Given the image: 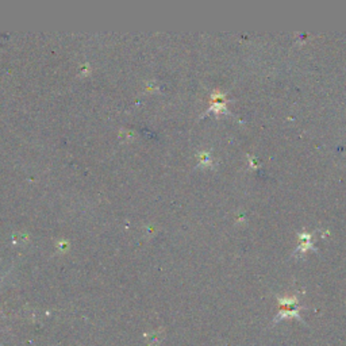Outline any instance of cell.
<instances>
[{"instance_id":"obj_1","label":"cell","mask_w":346,"mask_h":346,"mask_svg":"<svg viewBox=\"0 0 346 346\" xmlns=\"http://www.w3.org/2000/svg\"><path fill=\"white\" fill-rule=\"evenodd\" d=\"M299 246L295 250L294 256L296 254H304L306 252H309L314 248L313 245V235L310 233H299Z\"/></svg>"},{"instance_id":"obj_2","label":"cell","mask_w":346,"mask_h":346,"mask_svg":"<svg viewBox=\"0 0 346 346\" xmlns=\"http://www.w3.org/2000/svg\"><path fill=\"white\" fill-rule=\"evenodd\" d=\"M212 164L211 163V156L208 152H201L200 155H199V165H201V167H210V165Z\"/></svg>"}]
</instances>
